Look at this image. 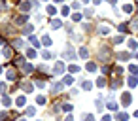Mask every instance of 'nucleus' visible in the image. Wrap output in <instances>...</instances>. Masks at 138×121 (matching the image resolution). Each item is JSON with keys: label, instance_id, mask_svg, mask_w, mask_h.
Wrapping results in <instances>:
<instances>
[{"label": "nucleus", "instance_id": "f257e3e1", "mask_svg": "<svg viewBox=\"0 0 138 121\" xmlns=\"http://www.w3.org/2000/svg\"><path fill=\"white\" fill-rule=\"evenodd\" d=\"M6 78L10 79V81H13V79H17V72H15V70H11V68H10V70L6 72Z\"/></svg>", "mask_w": 138, "mask_h": 121}, {"label": "nucleus", "instance_id": "f03ea898", "mask_svg": "<svg viewBox=\"0 0 138 121\" xmlns=\"http://www.w3.org/2000/svg\"><path fill=\"white\" fill-rule=\"evenodd\" d=\"M121 100H123V106H129L131 104V93H123Z\"/></svg>", "mask_w": 138, "mask_h": 121}, {"label": "nucleus", "instance_id": "7ed1b4c3", "mask_svg": "<svg viewBox=\"0 0 138 121\" xmlns=\"http://www.w3.org/2000/svg\"><path fill=\"white\" fill-rule=\"evenodd\" d=\"M63 70H64V64H63V63L55 64V72H57V74H63Z\"/></svg>", "mask_w": 138, "mask_h": 121}, {"label": "nucleus", "instance_id": "20e7f679", "mask_svg": "<svg viewBox=\"0 0 138 121\" xmlns=\"http://www.w3.org/2000/svg\"><path fill=\"white\" fill-rule=\"evenodd\" d=\"M129 47H131V49L134 51V49H136V47H138V42H136V40H132V38H131V40H129Z\"/></svg>", "mask_w": 138, "mask_h": 121}, {"label": "nucleus", "instance_id": "39448f33", "mask_svg": "<svg viewBox=\"0 0 138 121\" xmlns=\"http://www.w3.org/2000/svg\"><path fill=\"white\" fill-rule=\"evenodd\" d=\"M64 57H66V59H74V57H76V53H74V49H66Z\"/></svg>", "mask_w": 138, "mask_h": 121}, {"label": "nucleus", "instance_id": "423d86ee", "mask_svg": "<svg viewBox=\"0 0 138 121\" xmlns=\"http://www.w3.org/2000/svg\"><path fill=\"white\" fill-rule=\"evenodd\" d=\"M136 83H138V78H136V76H131V78H129V85L134 87Z\"/></svg>", "mask_w": 138, "mask_h": 121}, {"label": "nucleus", "instance_id": "0eeeda50", "mask_svg": "<svg viewBox=\"0 0 138 121\" xmlns=\"http://www.w3.org/2000/svg\"><path fill=\"white\" fill-rule=\"evenodd\" d=\"M27 19H29V15H21V17H17V19H15V23H17V25H21V23H25Z\"/></svg>", "mask_w": 138, "mask_h": 121}, {"label": "nucleus", "instance_id": "6e6552de", "mask_svg": "<svg viewBox=\"0 0 138 121\" xmlns=\"http://www.w3.org/2000/svg\"><path fill=\"white\" fill-rule=\"evenodd\" d=\"M85 68H87L89 72H95V70H96V64H95V63H87V66H85Z\"/></svg>", "mask_w": 138, "mask_h": 121}, {"label": "nucleus", "instance_id": "1a4fd4ad", "mask_svg": "<svg viewBox=\"0 0 138 121\" xmlns=\"http://www.w3.org/2000/svg\"><path fill=\"white\" fill-rule=\"evenodd\" d=\"M61 89H63V83H55L53 85V93H61Z\"/></svg>", "mask_w": 138, "mask_h": 121}, {"label": "nucleus", "instance_id": "9d476101", "mask_svg": "<svg viewBox=\"0 0 138 121\" xmlns=\"http://www.w3.org/2000/svg\"><path fill=\"white\" fill-rule=\"evenodd\" d=\"M81 85H83V89H91V87H93V83H91V81H83V83H81Z\"/></svg>", "mask_w": 138, "mask_h": 121}, {"label": "nucleus", "instance_id": "9b49d317", "mask_svg": "<svg viewBox=\"0 0 138 121\" xmlns=\"http://www.w3.org/2000/svg\"><path fill=\"white\" fill-rule=\"evenodd\" d=\"M25 97H19V99H17V106H25Z\"/></svg>", "mask_w": 138, "mask_h": 121}, {"label": "nucleus", "instance_id": "f8f14e48", "mask_svg": "<svg viewBox=\"0 0 138 121\" xmlns=\"http://www.w3.org/2000/svg\"><path fill=\"white\" fill-rule=\"evenodd\" d=\"M108 108H110V110H117V104L114 102V100H110V102H108Z\"/></svg>", "mask_w": 138, "mask_h": 121}, {"label": "nucleus", "instance_id": "ddd939ff", "mask_svg": "<svg viewBox=\"0 0 138 121\" xmlns=\"http://www.w3.org/2000/svg\"><path fill=\"white\" fill-rule=\"evenodd\" d=\"M116 119H117V121H127V114H119Z\"/></svg>", "mask_w": 138, "mask_h": 121}, {"label": "nucleus", "instance_id": "4468645a", "mask_svg": "<svg viewBox=\"0 0 138 121\" xmlns=\"http://www.w3.org/2000/svg\"><path fill=\"white\" fill-rule=\"evenodd\" d=\"M23 70H25V72H32V66L25 63V64H23Z\"/></svg>", "mask_w": 138, "mask_h": 121}, {"label": "nucleus", "instance_id": "2eb2a0df", "mask_svg": "<svg viewBox=\"0 0 138 121\" xmlns=\"http://www.w3.org/2000/svg\"><path fill=\"white\" fill-rule=\"evenodd\" d=\"M2 102H4V106H10V104H11V100H10V97H4V99H2Z\"/></svg>", "mask_w": 138, "mask_h": 121}, {"label": "nucleus", "instance_id": "dca6fc26", "mask_svg": "<svg viewBox=\"0 0 138 121\" xmlns=\"http://www.w3.org/2000/svg\"><path fill=\"white\" fill-rule=\"evenodd\" d=\"M30 32H32V27H25V29H23V34H30Z\"/></svg>", "mask_w": 138, "mask_h": 121}, {"label": "nucleus", "instance_id": "f3484780", "mask_svg": "<svg viewBox=\"0 0 138 121\" xmlns=\"http://www.w3.org/2000/svg\"><path fill=\"white\" fill-rule=\"evenodd\" d=\"M104 83H106L104 78H98V79H96V85H98V87H104Z\"/></svg>", "mask_w": 138, "mask_h": 121}, {"label": "nucleus", "instance_id": "a211bd4d", "mask_svg": "<svg viewBox=\"0 0 138 121\" xmlns=\"http://www.w3.org/2000/svg\"><path fill=\"white\" fill-rule=\"evenodd\" d=\"M102 108H104V106H102V100L98 99V100H96V110H98V112H102Z\"/></svg>", "mask_w": 138, "mask_h": 121}, {"label": "nucleus", "instance_id": "6ab92c4d", "mask_svg": "<svg viewBox=\"0 0 138 121\" xmlns=\"http://www.w3.org/2000/svg\"><path fill=\"white\" fill-rule=\"evenodd\" d=\"M23 89H25L27 93H30V91H32V85H30V83H25V85H23Z\"/></svg>", "mask_w": 138, "mask_h": 121}, {"label": "nucleus", "instance_id": "aec40b11", "mask_svg": "<svg viewBox=\"0 0 138 121\" xmlns=\"http://www.w3.org/2000/svg\"><path fill=\"white\" fill-rule=\"evenodd\" d=\"M80 55L85 59V57H87V49H85V47H81V49H80Z\"/></svg>", "mask_w": 138, "mask_h": 121}, {"label": "nucleus", "instance_id": "412c9836", "mask_svg": "<svg viewBox=\"0 0 138 121\" xmlns=\"http://www.w3.org/2000/svg\"><path fill=\"white\" fill-rule=\"evenodd\" d=\"M117 57H119V59H123V61H127V59H129V53H119Z\"/></svg>", "mask_w": 138, "mask_h": 121}, {"label": "nucleus", "instance_id": "4be33fe9", "mask_svg": "<svg viewBox=\"0 0 138 121\" xmlns=\"http://www.w3.org/2000/svg\"><path fill=\"white\" fill-rule=\"evenodd\" d=\"M42 42H44L45 45H49V44H51V40H49V36H44V38H42Z\"/></svg>", "mask_w": 138, "mask_h": 121}, {"label": "nucleus", "instance_id": "5701e85b", "mask_svg": "<svg viewBox=\"0 0 138 121\" xmlns=\"http://www.w3.org/2000/svg\"><path fill=\"white\" fill-rule=\"evenodd\" d=\"M36 102H38V104H44V102H45V97H42V95H40V97L36 99Z\"/></svg>", "mask_w": 138, "mask_h": 121}, {"label": "nucleus", "instance_id": "b1692460", "mask_svg": "<svg viewBox=\"0 0 138 121\" xmlns=\"http://www.w3.org/2000/svg\"><path fill=\"white\" fill-rule=\"evenodd\" d=\"M51 25H53V29H59V27H61V21H57V19H55Z\"/></svg>", "mask_w": 138, "mask_h": 121}, {"label": "nucleus", "instance_id": "393cba45", "mask_svg": "<svg viewBox=\"0 0 138 121\" xmlns=\"http://www.w3.org/2000/svg\"><path fill=\"white\" fill-rule=\"evenodd\" d=\"M34 55H36V53H34V49H29V51H27V57H30V59H32Z\"/></svg>", "mask_w": 138, "mask_h": 121}, {"label": "nucleus", "instance_id": "a878e982", "mask_svg": "<svg viewBox=\"0 0 138 121\" xmlns=\"http://www.w3.org/2000/svg\"><path fill=\"white\" fill-rule=\"evenodd\" d=\"M4 55H6V57H11V49H10V47H6V49H4Z\"/></svg>", "mask_w": 138, "mask_h": 121}, {"label": "nucleus", "instance_id": "bb28decb", "mask_svg": "<svg viewBox=\"0 0 138 121\" xmlns=\"http://www.w3.org/2000/svg\"><path fill=\"white\" fill-rule=\"evenodd\" d=\"M13 45H15V47H21L23 42H21V40H13Z\"/></svg>", "mask_w": 138, "mask_h": 121}, {"label": "nucleus", "instance_id": "cd10ccee", "mask_svg": "<svg viewBox=\"0 0 138 121\" xmlns=\"http://www.w3.org/2000/svg\"><path fill=\"white\" fill-rule=\"evenodd\" d=\"M78 70H80V68H78L76 64H70V72H78Z\"/></svg>", "mask_w": 138, "mask_h": 121}, {"label": "nucleus", "instance_id": "c85d7f7f", "mask_svg": "<svg viewBox=\"0 0 138 121\" xmlns=\"http://www.w3.org/2000/svg\"><path fill=\"white\" fill-rule=\"evenodd\" d=\"M72 81H74V79L70 78V76H68V78H64V83H66V85H70V83H72Z\"/></svg>", "mask_w": 138, "mask_h": 121}, {"label": "nucleus", "instance_id": "c756f323", "mask_svg": "<svg viewBox=\"0 0 138 121\" xmlns=\"http://www.w3.org/2000/svg\"><path fill=\"white\" fill-rule=\"evenodd\" d=\"M125 11H127V13H131V11H132V6H129V4H127V6H125Z\"/></svg>", "mask_w": 138, "mask_h": 121}, {"label": "nucleus", "instance_id": "7c9ffc66", "mask_svg": "<svg viewBox=\"0 0 138 121\" xmlns=\"http://www.w3.org/2000/svg\"><path fill=\"white\" fill-rule=\"evenodd\" d=\"M42 57H44V59H49V57H51L49 51H44V53H42Z\"/></svg>", "mask_w": 138, "mask_h": 121}, {"label": "nucleus", "instance_id": "2f4dec72", "mask_svg": "<svg viewBox=\"0 0 138 121\" xmlns=\"http://www.w3.org/2000/svg\"><path fill=\"white\" fill-rule=\"evenodd\" d=\"M27 115H34V108H29V110H27Z\"/></svg>", "mask_w": 138, "mask_h": 121}, {"label": "nucleus", "instance_id": "473e14b6", "mask_svg": "<svg viewBox=\"0 0 138 121\" xmlns=\"http://www.w3.org/2000/svg\"><path fill=\"white\" fill-rule=\"evenodd\" d=\"M21 8H23V10H29L30 4H29V2H25V4H21Z\"/></svg>", "mask_w": 138, "mask_h": 121}, {"label": "nucleus", "instance_id": "72a5a7b5", "mask_svg": "<svg viewBox=\"0 0 138 121\" xmlns=\"http://www.w3.org/2000/svg\"><path fill=\"white\" fill-rule=\"evenodd\" d=\"M83 121H95V119H93V115H85V119H83Z\"/></svg>", "mask_w": 138, "mask_h": 121}, {"label": "nucleus", "instance_id": "f704fd0d", "mask_svg": "<svg viewBox=\"0 0 138 121\" xmlns=\"http://www.w3.org/2000/svg\"><path fill=\"white\" fill-rule=\"evenodd\" d=\"M102 121H112V119H110V115H104V117H102Z\"/></svg>", "mask_w": 138, "mask_h": 121}, {"label": "nucleus", "instance_id": "c9c22d12", "mask_svg": "<svg viewBox=\"0 0 138 121\" xmlns=\"http://www.w3.org/2000/svg\"><path fill=\"white\" fill-rule=\"evenodd\" d=\"M64 121H74V119H72V115H70V117H66V119H64Z\"/></svg>", "mask_w": 138, "mask_h": 121}, {"label": "nucleus", "instance_id": "e433bc0d", "mask_svg": "<svg viewBox=\"0 0 138 121\" xmlns=\"http://www.w3.org/2000/svg\"><path fill=\"white\" fill-rule=\"evenodd\" d=\"M93 2H95V4H100V0H93Z\"/></svg>", "mask_w": 138, "mask_h": 121}, {"label": "nucleus", "instance_id": "4c0bfd02", "mask_svg": "<svg viewBox=\"0 0 138 121\" xmlns=\"http://www.w3.org/2000/svg\"><path fill=\"white\" fill-rule=\"evenodd\" d=\"M55 2H63V0H55Z\"/></svg>", "mask_w": 138, "mask_h": 121}, {"label": "nucleus", "instance_id": "58836bf2", "mask_svg": "<svg viewBox=\"0 0 138 121\" xmlns=\"http://www.w3.org/2000/svg\"><path fill=\"white\" fill-rule=\"evenodd\" d=\"M0 72H2V68H0Z\"/></svg>", "mask_w": 138, "mask_h": 121}]
</instances>
